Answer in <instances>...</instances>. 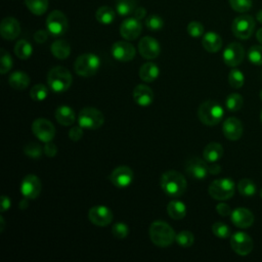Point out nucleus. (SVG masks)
Segmentation results:
<instances>
[{"label": "nucleus", "instance_id": "obj_9", "mask_svg": "<svg viewBox=\"0 0 262 262\" xmlns=\"http://www.w3.org/2000/svg\"><path fill=\"white\" fill-rule=\"evenodd\" d=\"M46 29L53 37L63 35L68 30V18L64 13L60 10L51 11L46 18Z\"/></svg>", "mask_w": 262, "mask_h": 262}, {"label": "nucleus", "instance_id": "obj_28", "mask_svg": "<svg viewBox=\"0 0 262 262\" xmlns=\"http://www.w3.org/2000/svg\"><path fill=\"white\" fill-rule=\"evenodd\" d=\"M8 83L15 90H24L30 84V77L25 72L16 71L9 75Z\"/></svg>", "mask_w": 262, "mask_h": 262}, {"label": "nucleus", "instance_id": "obj_21", "mask_svg": "<svg viewBox=\"0 0 262 262\" xmlns=\"http://www.w3.org/2000/svg\"><path fill=\"white\" fill-rule=\"evenodd\" d=\"M0 34L6 40H14L20 34V25L12 16L4 17L0 24Z\"/></svg>", "mask_w": 262, "mask_h": 262}, {"label": "nucleus", "instance_id": "obj_20", "mask_svg": "<svg viewBox=\"0 0 262 262\" xmlns=\"http://www.w3.org/2000/svg\"><path fill=\"white\" fill-rule=\"evenodd\" d=\"M222 131L224 136L231 141L238 140L243 135V124L234 117L227 118L222 125Z\"/></svg>", "mask_w": 262, "mask_h": 262}, {"label": "nucleus", "instance_id": "obj_58", "mask_svg": "<svg viewBox=\"0 0 262 262\" xmlns=\"http://www.w3.org/2000/svg\"><path fill=\"white\" fill-rule=\"evenodd\" d=\"M0 223H1L0 232H2V231H3V229H4V219H3V216H0Z\"/></svg>", "mask_w": 262, "mask_h": 262}, {"label": "nucleus", "instance_id": "obj_23", "mask_svg": "<svg viewBox=\"0 0 262 262\" xmlns=\"http://www.w3.org/2000/svg\"><path fill=\"white\" fill-rule=\"evenodd\" d=\"M154 97H155L154 91L147 85L139 84L133 90L134 101L142 107L150 105L154 101Z\"/></svg>", "mask_w": 262, "mask_h": 262}, {"label": "nucleus", "instance_id": "obj_42", "mask_svg": "<svg viewBox=\"0 0 262 262\" xmlns=\"http://www.w3.org/2000/svg\"><path fill=\"white\" fill-rule=\"evenodd\" d=\"M212 232L219 238H227L230 236V228L223 222L217 221L212 225Z\"/></svg>", "mask_w": 262, "mask_h": 262}, {"label": "nucleus", "instance_id": "obj_22", "mask_svg": "<svg viewBox=\"0 0 262 262\" xmlns=\"http://www.w3.org/2000/svg\"><path fill=\"white\" fill-rule=\"evenodd\" d=\"M231 222L238 228H248L254 223L253 213L246 208H237L230 214Z\"/></svg>", "mask_w": 262, "mask_h": 262}, {"label": "nucleus", "instance_id": "obj_40", "mask_svg": "<svg viewBox=\"0 0 262 262\" xmlns=\"http://www.w3.org/2000/svg\"><path fill=\"white\" fill-rule=\"evenodd\" d=\"M30 96L33 100L42 101L48 96V88L43 84H36L31 89Z\"/></svg>", "mask_w": 262, "mask_h": 262}, {"label": "nucleus", "instance_id": "obj_45", "mask_svg": "<svg viewBox=\"0 0 262 262\" xmlns=\"http://www.w3.org/2000/svg\"><path fill=\"white\" fill-rule=\"evenodd\" d=\"M145 26L150 31H160L164 27V19L157 14H150L145 19Z\"/></svg>", "mask_w": 262, "mask_h": 262}, {"label": "nucleus", "instance_id": "obj_32", "mask_svg": "<svg viewBox=\"0 0 262 262\" xmlns=\"http://www.w3.org/2000/svg\"><path fill=\"white\" fill-rule=\"evenodd\" d=\"M13 51L19 59H28L33 53V47L30 42L21 39L15 43Z\"/></svg>", "mask_w": 262, "mask_h": 262}, {"label": "nucleus", "instance_id": "obj_3", "mask_svg": "<svg viewBox=\"0 0 262 262\" xmlns=\"http://www.w3.org/2000/svg\"><path fill=\"white\" fill-rule=\"evenodd\" d=\"M73 82L71 72L64 67L57 66L52 68L47 74V83L49 88L56 93L67 91Z\"/></svg>", "mask_w": 262, "mask_h": 262}, {"label": "nucleus", "instance_id": "obj_5", "mask_svg": "<svg viewBox=\"0 0 262 262\" xmlns=\"http://www.w3.org/2000/svg\"><path fill=\"white\" fill-rule=\"evenodd\" d=\"M99 66L100 59L97 55L93 53H84L77 57L74 69L78 76L88 78L97 73Z\"/></svg>", "mask_w": 262, "mask_h": 262}, {"label": "nucleus", "instance_id": "obj_31", "mask_svg": "<svg viewBox=\"0 0 262 262\" xmlns=\"http://www.w3.org/2000/svg\"><path fill=\"white\" fill-rule=\"evenodd\" d=\"M116 17L115 10L110 6H100L95 12V18L102 25H110Z\"/></svg>", "mask_w": 262, "mask_h": 262}, {"label": "nucleus", "instance_id": "obj_33", "mask_svg": "<svg viewBox=\"0 0 262 262\" xmlns=\"http://www.w3.org/2000/svg\"><path fill=\"white\" fill-rule=\"evenodd\" d=\"M137 0H116V12L121 16H126L131 13L136 8Z\"/></svg>", "mask_w": 262, "mask_h": 262}, {"label": "nucleus", "instance_id": "obj_56", "mask_svg": "<svg viewBox=\"0 0 262 262\" xmlns=\"http://www.w3.org/2000/svg\"><path fill=\"white\" fill-rule=\"evenodd\" d=\"M256 38H257V40L262 44V28H260V29L256 32Z\"/></svg>", "mask_w": 262, "mask_h": 262}, {"label": "nucleus", "instance_id": "obj_38", "mask_svg": "<svg viewBox=\"0 0 262 262\" xmlns=\"http://www.w3.org/2000/svg\"><path fill=\"white\" fill-rule=\"evenodd\" d=\"M175 242L177 243L178 246H180L182 248H189L193 245L194 236L190 231L182 230V231H180L179 233L176 234Z\"/></svg>", "mask_w": 262, "mask_h": 262}, {"label": "nucleus", "instance_id": "obj_51", "mask_svg": "<svg viewBox=\"0 0 262 262\" xmlns=\"http://www.w3.org/2000/svg\"><path fill=\"white\" fill-rule=\"evenodd\" d=\"M48 31H45V30H38L35 32L34 34V40L37 42V43H44L47 38H48Z\"/></svg>", "mask_w": 262, "mask_h": 262}, {"label": "nucleus", "instance_id": "obj_48", "mask_svg": "<svg viewBox=\"0 0 262 262\" xmlns=\"http://www.w3.org/2000/svg\"><path fill=\"white\" fill-rule=\"evenodd\" d=\"M83 128L79 126H74L70 131H69V137L72 141H79L83 137Z\"/></svg>", "mask_w": 262, "mask_h": 262}, {"label": "nucleus", "instance_id": "obj_2", "mask_svg": "<svg viewBox=\"0 0 262 262\" xmlns=\"http://www.w3.org/2000/svg\"><path fill=\"white\" fill-rule=\"evenodd\" d=\"M150 241L160 248H167L173 244L176 234L173 228L162 220L154 221L148 229Z\"/></svg>", "mask_w": 262, "mask_h": 262}, {"label": "nucleus", "instance_id": "obj_16", "mask_svg": "<svg viewBox=\"0 0 262 262\" xmlns=\"http://www.w3.org/2000/svg\"><path fill=\"white\" fill-rule=\"evenodd\" d=\"M133 172L127 166H119L110 175V181L118 188H125L132 183Z\"/></svg>", "mask_w": 262, "mask_h": 262}, {"label": "nucleus", "instance_id": "obj_44", "mask_svg": "<svg viewBox=\"0 0 262 262\" xmlns=\"http://www.w3.org/2000/svg\"><path fill=\"white\" fill-rule=\"evenodd\" d=\"M230 7L236 12H247L252 8V0H228Z\"/></svg>", "mask_w": 262, "mask_h": 262}, {"label": "nucleus", "instance_id": "obj_15", "mask_svg": "<svg viewBox=\"0 0 262 262\" xmlns=\"http://www.w3.org/2000/svg\"><path fill=\"white\" fill-rule=\"evenodd\" d=\"M113 212L104 206H94L88 212L89 221L96 226H106L113 221Z\"/></svg>", "mask_w": 262, "mask_h": 262}, {"label": "nucleus", "instance_id": "obj_61", "mask_svg": "<svg viewBox=\"0 0 262 262\" xmlns=\"http://www.w3.org/2000/svg\"><path fill=\"white\" fill-rule=\"evenodd\" d=\"M260 119H261V122H262V111H261V114H260Z\"/></svg>", "mask_w": 262, "mask_h": 262}, {"label": "nucleus", "instance_id": "obj_36", "mask_svg": "<svg viewBox=\"0 0 262 262\" xmlns=\"http://www.w3.org/2000/svg\"><path fill=\"white\" fill-rule=\"evenodd\" d=\"M244 104L243 96L238 93H231L225 99V106L230 112H237Z\"/></svg>", "mask_w": 262, "mask_h": 262}, {"label": "nucleus", "instance_id": "obj_34", "mask_svg": "<svg viewBox=\"0 0 262 262\" xmlns=\"http://www.w3.org/2000/svg\"><path fill=\"white\" fill-rule=\"evenodd\" d=\"M27 8L35 15H42L48 8V0H25Z\"/></svg>", "mask_w": 262, "mask_h": 262}, {"label": "nucleus", "instance_id": "obj_41", "mask_svg": "<svg viewBox=\"0 0 262 262\" xmlns=\"http://www.w3.org/2000/svg\"><path fill=\"white\" fill-rule=\"evenodd\" d=\"M12 64H13V61L10 54L4 48H1L0 49V73L2 75L6 74L8 71H10V69L12 68Z\"/></svg>", "mask_w": 262, "mask_h": 262}, {"label": "nucleus", "instance_id": "obj_19", "mask_svg": "<svg viewBox=\"0 0 262 262\" xmlns=\"http://www.w3.org/2000/svg\"><path fill=\"white\" fill-rule=\"evenodd\" d=\"M141 30V23L135 17L126 18L120 26V34L126 40H135L140 35Z\"/></svg>", "mask_w": 262, "mask_h": 262}, {"label": "nucleus", "instance_id": "obj_7", "mask_svg": "<svg viewBox=\"0 0 262 262\" xmlns=\"http://www.w3.org/2000/svg\"><path fill=\"white\" fill-rule=\"evenodd\" d=\"M103 122H104L103 114L99 110L91 106L82 108L78 116V123L83 129L95 130L101 127Z\"/></svg>", "mask_w": 262, "mask_h": 262}, {"label": "nucleus", "instance_id": "obj_25", "mask_svg": "<svg viewBox=\"0 0 262 262\" xmlns=\"http://www.w3.org/2000/svg\"><path fill=\"white\" fill-rule=\"evenodd\" d=\"M55 120L62 126H71L75 122V112L69 105H59L54 112Z\"/></svg>", "mask_w": 262, "mask_h": 262}, {"label": "nucleus", "instance_id": "obj_18", "mask_svg": "<svg viewBox=\"0 0 262 262\" xmlns=\"http://www.w3.org/2000/svg\"><path fill=\"white\" fill-rule=\"evenodd\" d=\"M138 50L143 58L154 59L159 56L161 52V46L155 38L146 36L140 39L138 43Z\"/></svg>", "mask_w": 262, "mask_h": 262}, {"label": "nucleus", "instance_id": "obj_59", "mask_svg": "<svg viewBox=\"0 0 262 262\" xmlns=\"http://www.w3.org/2000/svg\"><path fill=\"white\" fill-rule=\"evenodd\" d=\"M259 96H260V98H261V100H262V89H261V91L259 92Z\"/></svg>", "mask_w": 262, "mask_h": 262}, {"label": "nucleus", "instance_id": "obj_13", "mask_svg": "<svg viewBox=\"0 0 262 262\" xmlns=\"http://www.w3.org/2000/svg\"><path fill=\"white\" fill-rule=\"evenodd\" d=\"M185 172L193 179L203 180L209 174L208 164L205 160L192 157L185 164Z\"/></svg>", "mask_w": 262, "mask_h": 262}, {"label": "nucleus", "instance_id": "obj_62", "mask_svg": "<svg viewBox=\"0 0 262 262\" xmlns=\"http://www.w3.org/2000/svg\"><path fill=\"white\" fill-rule=\"evenodd\" d=\"M261 76H262V74H261Z\"/></svg>", "mask_w": 262, "mask_h": 262}, {"label": "nucleus", "instance_id": "obj_53", "mask_svg": "<svg viewBox=\"0 0 262 262\" xmlns=\"http://www.w3.org/2000/svg\"><path fill=\"white\" fill-rule=\"evenodd\" d=\"M10 200L8 196L6 195H2L1 196V205H0V208H1V212H5L6 210H8L10 208Z\"/></svg>", "mask_w": 262, "mask_h": 262}, {"label": "nucleus", "instance_id": "obj_8", "mask_svg": "<svg viewBox=\"0 0 262 262\" xmlns=\"http://www.w3.org/2000/svg\"><path fill=\"white\" fill-rule=\"evenodd\" d=\"M255 30V19L248 14H242L235 17L231 24L232 34L242 40L249 39Z\"/></svg>", "mask_w": 262, "mask_h": 262}, {"label": "nucleus", "instance_id": "obj_43", "mask_svg": "<svg viewBox=\"0 0 262 262\" xmlns=\"http://www.w3.org/2000/svg\"><path fill=\"white\" fill-rule=\"evenodd\" d=\"M248 59L255 66H262V46H252L248 51Z\"/></svg>", "mask_w": 262, "mask_h": 262}, {"label": "nucleus", "instance_id": "obj_54", "mask_svg": "<svg viewBox=\"0 0 262 262\" xmlns=\"http://www.w3.org/2000/svg\"><path fill=\"white\" fill-rule=\"evenodd\" d=\"M208 168H209V174L216 175V174H219L221 172V167L216 162L215 163H210V165H208Z\"/></svg>", "mask_w": 262, "mask_h": 262}, {"label": "nucleus", "instance_id": "obj_30", "mask_svg": "<svg viewBox=\"0 0 262 262\" xmlns=\"http://www.w3.org/2000/svg\"><path fill=\"white\" fill-rule=\"evenodd\" d=\"M167 212L170 218L174 220H180L186 215V207L180 201H171L167 206Z\"/></svg>", "mask_w": 262, "mask_h": 262}, {"label": "nucleus", "instance_id": "obj_50", "mask_svg": "<svg viewBox=\"0 0 262 262\" xmlns=\"http://www.w3.org/2000/svg\"><path fill=\"white\" fill-rule=\"evenodd\" d=\"M216 211H217V213L220 215V216H222V217H227V216H230V214H231V209H230V207L227 205V204H225V203H220V204H218L217 206H216Z\"/></svg>", "mask_w": 262, "mask_h": 262}, {"label": "nucleus", "instance_id": "obj_37", "mask_svg": "<svg viewBox=\"0 0 262 262\" xmlns=\"http://www.w3.org/2000/svg\"><path fill=\"white\" fill-rule=\"evenodd\" d=\"M24 152L27 157L31 159H39L41 158L44 151H43V147L39 143L31 141L24 146Z\"/></svg>", "mask_w": 262, "mask_h": 262}, {"label": "nucleus", "instance_id": "obj_57", "mask_svg": "<svg viewBox=\"0 0 262 262\" xmlns=\"http://www.w3.org/2000/svg\"><path fill=\"white\" fill-rule=\"evenodd\" d=\"M256 18H257V20H258L260 24H262V9H260V10L258 11V13H257V15H256Z\"/></svg>", "mask_w": 262, "mask_h": 262}, {"label": "nucleus", "instance_id": "obj_14", "mask_svg": "<svg viewBox=\"0 0 262 262\" xmlns=\"http://www.w3.org/2000/svg\"><path fill=\"white\" fill-rule=\"evenodd\" d=\"M42 184L40 179L33 174L27 175L20 184V192L24 198L29 200H35L39 196L41 192Z\"/></svg>", "mask_w": 262, "mask_h": 262}, {"label": "nucleus", "instance_id": "obj_46", "mask_svg": "<svg viewBox=\"0 0 262 262\" xmlns=\"http://www.w3.org/2000/svg\"><path fill=\"white\" fill-rule=\"evenodd\" d=\"M112 233L116 238L123 239V238L127 237V235L129 233V228L125 223L117 222L112 227Z\"/></svg>", "mask_w": 262, "mask_h": 262}, {"label": "nucleus", "instance_id": "obj_11", "mask_svg": "<svg viewBox=\"0 0 262 262\" xmlns=\"http://www.w3.org/2000/svg\"><path fill=\"white\" fill-rule=\"evenodd\" d=\"M231 249L239 256H247L253 250V241L246 232H235L230 237Z\"/></svg>", "mask_w": 262, "mask_h": 262}, {"label": "nucleus", "instance_id": "obj_35", "mask_svg": "<svg viewBox=\"0 0 262 262\" xmlns=\"http://www.w3.org/2000/svg\"><path fill=\"white\" fill-rule=\"evenodd\" d=\"M237 190L243 196L252 198L256 194V185L251 179L244 178L238 181Z\"/></svg>", "mask_w": 262, "mask_h": 262}, {"label": "nucleus", "instance_id": "obj_24", "mask_svg": "<svg viewBox=\"0 0 262 262\" xmlns=\"http://www.w3.org/2000/svg\"><path fill=\"white\" fill-rule=\"evenodd\" d=\"M202 45L208 52L215 53L222 47V39L215 32H208L203 35Z\"/></svg>", "mask_w": 262, "mask_h": 262}, {"label": "nucleus", "instance_id": "obj_39", "mask_svg": "<svg viewBox=\"0 0 262 262\" xmlns=\"http://www.w3.org/2000/svg\"><path fill=\"white\" fill-rule=\"evenodd\" d=\"M228 83L232 88H235V89L241 88L245 83V76L243 72L237 69L231 70L228 75Z\"/></svg>", "mask_w": 262, "mask_h": 262}, {"label": "nucleus", "instance_id": "obj_17", "mask_svg": "<svg viewBox=\"0 0 262 262\" xmlns=\"http://www.w3.org/2000/svg\"><path fill=\"white\" fill-rule=\"evenodd\" d=\"M112 55L119 61H129L135 57L136 50L134 46L127 41H117L112 45Z\"/></svg>", "mask_w": 262, "mask_h": 262}, {"label": "nucleus", "instance_id": "obj_26", "mask_svg": "<svg viewBox=\"0 0 262 262\" xmlns=\"http://www.w3.org/2000/svg\"><path fill=\"white\" fill-rule=\"evenodd\" d=\"M223 156V147L218 142H210L203 150L204 160L207 163H215Z\"/></svg>", "mask_w": 262, "mask_h": 262}, {"label": "nucleus", "instance_id": "obj_29", "mask_svg": "<svg viewBox=\"0 0 262 262\" xmlns=\"http://www.w3.org/2000/svg\"><path fill=\"white\" fill-rule=\"evenodd\" d=\"M51 53L58 59H66L71 53V46L66 40L59 39L51 44Z\"/></svg>", "mask_w": 262, "mask_h": 262}, {"label": "nucleus", "instance_id": "obj_1", "mask_svg": "<svg viewBox=\"0 0 262 262\" xmlns=\"http://www.w3.org/2000/svg\"><path fill=\"white\" fill-rule=\"evenodd\" d=\"M160 184L163 191L168 196H171V198L181 196L185 192L187 187V182L185 177L181 173L175 170H170L165 172L161 176Z\"/></svg>", "mask_w": 262, "mask_h": 262}, {"label": "nucleus", "instance_id": "obj_47", "mask_svg": "<svg viewBox=\"0 0 262 262\" xmlns=\"http://www.w3.org/2000/svg\"><path fill=\"white\" fill-rule=\"evenodd\" d=\"M187 33L192 38H199L204 35V26L196 20H192L187 25Z\"/></svg>", "mask_w": 262, "mask_h": 262}, {"label": "nucleus", "instance_id": "obj_27", "mask_svg": "<svg viewBox=\"0 0 262 262\" xmlns=\"http://www.w3.org/2000/svg\"><path fill=\"white\" fill-rule=\"evenodd\" d=\"M160 74V69L158 68V66L154 62H145L143 63L138 72L139 78L143 81V82H154Z\"/></svg>", "mask_w": 262, "mask_h": 262}, {"label": "nucleus", "instance_id": "obj_6", "mask_svg": "<svg viewBox=\"0 0 262 262\" xmlns=\"http://www.w3.org/2000/svg\"><path fill=\"white\" fill-rule=\"evenodd\" d=\"M234 182L229 178L216 179L211 182L208 188L210 196L217 201L229 200L234 194Z\"/></svg>", "mask_w": 262, "mask_h": 262}, {"label": "nucleus", "instance_id": "obj_12", "mask_svg": "<svg viewBox=\"0 0 262 262\" xmlns=\"http://www.w3.org/2000/svg\"><path fill=\"white\" fill-rule=\"evenodd\" d=\"M222 56H223V61L226 66L234 68L244 60V57H245L244 47L237 42L229 43L224 49Z\"/></svg>", "mask_w": 262, "mask_h": 262}, {"label": "nucleus", "instance_id": "obj_55", "mask_svg": "<svg viewBox=\"0 0 262 262\" xmlns=\"http://www.w3.org/2000/svg\"><path fill=\"white\" fill-rule=\"evenodd\" d=\"M28 200H29V199L24 198V199L20 201V203H19V208H20L21 210H24V209H27V208H28V205H29Z\"/></svg>", "mask_w": 262, "mask_h": 262}, {"label": "nucleus", "instance_id": "obj_4", "mask_svg": "<svg viewBox=\"0 0 262 262\" xmlns=\"http://www.w3.org/2000/svg\"><path fill=\"white\" fill-rule=\"evenodd\" d=\"M223 115L224 111L222 106L214 100L204 101L198 110V117L200 121L207 126H215L220 123Z\"/></svg>", "mask_w": 262, "mask_h": 262}, {"label": "nucleus", "instance_id": "obj_10", "mask_svg": "<svg viewBox=\"0 0 262 262\" xmlns=\"http://www.w3.org/2000/svg\"><path fill=\"white\" fill-rule=\"evenodd\" d=\"M32 132L40 141L44 143L52 141L55 136V128L53 124L43 118H39L33 122Z\"/></svg>", "mask_w": 262, "mask_h": 262}, {"label": "nucleus", "instance_id": "obj_52", "mask_svg": "<svg viewBox=\"0 0 262 262\" xmlns=\"http://www.w3.org/2000/svg\"><path fill=\"white\" fill-rule=\"evenodd\" d=\"M145 15H146V10H145V8L142 7V6L136 7L135 10L133 11V17H135V18H137V19H139V20L142 19V18H144Z\"/></svg>", "mask_w": 262, "mask_h": 262}, {"label": "nucleus", "instance_id": "obj_49", "mask_svg": "<svg viewBox=\"0 0 262 262\" xmlns=\"http://www.w3.org/2000/svg\"><path fill=\"white\" fill-rule=\"evenodd\" d=\"M43 151L44 154L48 157V158H53L55 157V155L57 154V147L54 143H52L51 141L46 142L43 146Z\"/></svg>", "mask_w": 262, "mask_h": 262}, {"label": "nucleus", "instance_id": "obj_60", "mask_svg": "<svg viewBox=\"0 0 262 262\" xmlns=\"http://www.w3.org/2000/svg\"><path fill=\"white\" fill-rule=\"evenodd\" d=\"M260 196H261V198H262V188H261V189H260Z\"/></svg>", "mask_w": 262, "mask_h": 262}]
</instances>
